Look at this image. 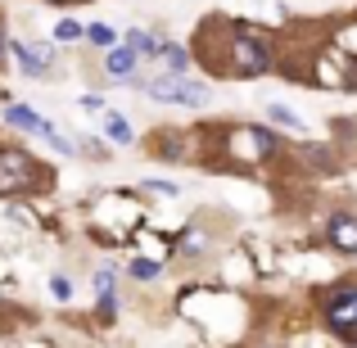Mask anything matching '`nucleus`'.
<instances>
[{"instance_id":"nucleus-1","label":"nucleus","mask_w":357,"mask_h":348,"mask_svg":"<svg viewBox=\"0 0 357 348\" xmlns=\"http://www.w3.org/2000/svg\"><path fill=\"white\" fill-rule=\"evenodd\" d=\"M208 27L218 32L222 50L218 45H195L204 59V68L213 73V77H267L271 68H276V54H271V41L258 32V27L249 23H227V18H208Z\"/></svg>"},{"instance_id":"nucleus-2","label":"nucleus","mask_w":357,"mask_h":348,"mask_svg":"<svg viewBox=\"0 0 357 348\" xmlns=\"http://www.w3.org/2000/svg\"><path fill=\"white\" fill-rule=\"evenodd\" d=\"M321 317L326 331L340 335L349 348H357V280H335L321 289Z\"/></svg>"},{"instance_id":"nucleus-3","label":"nucleus","mask_w":357,"mask_h":348,"mask_svg":"<svg viewBox=\"0 0 357 348\" xmlns=\"http://www.w3.org/2000/svg\"><path fill=\"white\" fill-rule=\"evenodd\" d=\"M45 176L50 172H45L27 149H18V145L0 149V195H23V190H32L36 181H45Z\"/></svg>"},{"instance_id":"nucleus-4","label":"nucleus","mask_w":357,"mask_h":348,"mask_svg":"<svg viewBox=\"0 0 357 348\" xmlns=\"http://www.w3.org/2000/svg\"><path fill=\"white\" fill-rule=\"evenodd\" d=\"M222 149H227L236 163H262V158H271L280 149V136L267 131V127H236L222 140Z\"/></svg>"},{"instance_id":"nucleus-5","label":"nucleus","mask_w":357,"mask_h":348,"mask_svg":"<svg viewBox=\"0 0 357 348\" xmlns=\"http://www.w3.org/2000/svg\"><path fill=\"white\" fill-rule=\"evenodd\" d=\"M149 100H163V105H181V109H204L208 105V86L195 77H154L145 82Z\"/></svg>"},{"instance_id":"nucleus-6","label":"nucleus","mask_w":357,"mask_h":348,"mask_svg":"<svg viewBox=\"0 0 357 348\" xmlns=\"http://www.w3.org/2000/svg\"><path fill=\"white\" fill-rule=\"evenodd\" d=\"M326 244L335 253H357V213H349V209L326 213Z\"/></svg>"},{"instance_id":"nucleus-7","label":"nucleus","mask_w":357,"mask_h":348,"mask_svg":"<svg viewBox=\"0 0 357 348\" xmlns=\"http://www.w3.org/2000/svg\"><path fill=\"white\" fill-rule=\"evenodd\" d=\"M136 59H140V54L131 50V45H114V50H105V77L131 82V86H136Z\"/></svg>"},{"instance_id":"nucleus-8","label":"nucleus","mask_w":357,"mask_h":348,"mask_svg":"<svg viewBox=\"0 0 357 348\" xmlns=\"http://www.w3.org/2000/svg\"><path fill=\"white\" fill-rule=\"evenodd\" d=\"M0 118H5L9 122V127H18V131H32V136H50V122H45L41 114H36V109H27V105H5V109H0Z\"/></svg>"},{"instance_id":"nucleus-9","label":"nucleus","mask_w":357,"mask_h":348,"mask_svg":"<svg viewBox=\"0 0 357 348\" xmlns=\"http://www.w3.org/2000/svg\"><path fill=\"white\" fill-rule=\"evenodd\" d=\"M9 54L18 59V73H27V77H45V59L32 50V45H23V41H9Z\"/></svg>"},{"instance_id":"nucleus-10","label":"nucleus","mask_w":357,"mask_h":348,"mask_svg":"<svg viewBox=\"0 0 357 348\" xmlns=\"http://www.w3.org/2000/svg\"><path fill=\"white\" fill-rule=\"evenodd\" d=\"M105 140H114V145H136V131H131V122L122 118V114H114V109H109L105 114Z\"/></svg>"},{"instance_id":"nucleus-11","label":"nucleus","mask_w":357,"mask_h":348,"mask_svg":"<svg viewBox=\"0 0 357 348\" xmlns=\"http://www.w3.org/2000/svg\"><path fill=\"white\" fill-rule=\"evenodd\" d=\"M163 77H185V68H190V50L185 45H163Z\"/></svg>"},{"instance_id":"nucleus-12","label":"nucleus","mask_w":357,"mask_h":348,"mask_svg":"<svg viewBox=\"0 0 357 348\" xmlns=\"http://www.w3.org/2000/svg\"><path fill=\"white\" fill-rule=\"evenodd\" d=\"M149 149H154L158 158H167V163H181V158L190 154V149H185V136H176V131H163L158 145H149Z\"/></svg>"},{"instance_id":"nucleus-13","label":"nucleus","mask_w":357,"mask_h":348,"mask_svg":"<svg viewBox=\"0 0 357 348\" xmlns=\"http://www.w3.org/2000/svg\"><path fill=\"white\" fill-rule=\"evenodd\" d=\"M127 45L136 54H145V59H158V54H163V41H158V36H149L145 27H131V32H127Z\"/></svg>"},{"instance_id":"nucleus-14","label":"nucleus","mask_w":357,"mask_h":348,"mask_svg":"<svg viewBox=\"0 0 357 348\" xmlns=\"http://www.w3.org/2000/svg\"><path fill=\"white\" fill-rule=\"evenodd\" d=\"M298 154H303L317 172H335V154H331V149H317V145H307V140H303V145H298Z\"/></svg>"},{"instance_id":"nucleus-15","label":"nucleus","mask_w":357,"mask_h":348,"mask_svg":"<svg viewBox=\"0 0 357 348\" xmlns=\"http://www.w3.org/2000/svg\"><path fill=\"white\" fill-rule=\"evenodd\" d=\"M86 41L96 45V50H114V45H118V32L109 23H91L86 27Z\"/></svg>"},{"instance_id":"nucleus-16","label":"nucleus","mask_w":357,"mask_h":348,"mask_svg":"<svg viewBox=\"0 0 357 348\" xmlns=\"http://www.w3.org/2000/svg\"><path fill=\"white\" fill-rule=\"evenodd\" d=\"M267 118L276 122V127H289V131H298V136H303V118H298L294 109H285V105H267Z\"/></svg>"},{"instance_id":"nucleus-17","label":"nucleus","mask_w":357,"mask_h":348,"mask_svg":"<svg viewBox=\"0 0 357 348\" xmlns=\"http://www.w3.org/2000/svg\"><path fill=\"white\" fill-rule=\"evenodd\" d=\"M54 41L59 45H77V41H86V27H82L77 18H63V23L54 27Z\"/></svg>"},{"instance_id":"nucleus-18","label":"nucleus","mask_w":357,"mask_h":348,"mask_svg":"<svg viewBox=\"0 0 357 348\" xmlns=\"http://www.w3.org/2000/svg\"><path fill=\"white\" fill-rule=\"evenodd\" d=\"M158 271H163V262H154V258H136L131 262V276L136 280H158Z\"/></svg>"},{"instance_id":"nucleus-19","label":"nucleus","mask_w":357,"mask_h":348,"mask_svg":"<svg viewBox=\"0 0 357 348\" xmlns=\"http://www.w3.org/2000/svg\"><path fill=\"white\" fill-rule=\"evenodd\" d=\"M96 294L100 298H114V267H100L96 271Z\"/></svg>"},{"instance_id":"nucleus-20","label":"nucleus","mask_w":357,"mask_h":348,"mask_svg":"<svg viewBox=\"0 0 357 348\" xmlns=\"http://www.w3.org/2000/svg\"><path fill=\"white\" fill-rule=\"evenodd\" d=\"M50 294L59 298V303H68V298H73V280L68 276H50Z\"/></svg>"},{"instance_id":"nucleus-21","label":"nucleus","mask_w":357,"mask_h":348,"mask_svg":"<svg viewBox=\"0 0 357 348\" xmlns=\"http://www.w3.org/2000/svg\"><path fill=\"white\" fill-rule=\"evenodd\" d=\"M335 45H340V50H349L353 59H357V23H353V27H344V32L335 36Z\"/></svg>"},{"instance_id":"nucleus-22","label":"nucleus","mask_w":357,"mask_h":348,"mask_svg":"<svg viewBox=\"0 0 357 348\" xmlns=\"http://www.w3.org/2000/svg\"><path fill=\"white\" fill-rule=\"evenodd\" d=\"M82 109H86V114H109V109H105V100H100V96H86V100H82Z\"/></svg>"},{"instance_id":"nucleus-23","label":"nucleus","mask_w":357,"mask_h":348,"mask_svg":"<svg viewBox=\"0 0 357 348\" xmlns=\"http://www.w3.org/2000/svg\"><path fill=\"white\" fill-rule=\"evenodd\" d=\"M149 186V190H158V195H176V190H181V186H172V181H145Z\"/></svg>"},{"instance_id":"nucleus-24","label":"nucleus","mask_w":357,"mask_h":348,"mask_svg":"<svg viewBox=\"0 0 357 348\" xmlns=\"http://www.w3.org/2000/svg\"><path fill=\"white\" fill-rule=\"evenodd\" d=\"M5 54H9V36H5V27H0V63H5Z\"/></svg>"},{"instance_id":"nucleus-25","label":"nucleus","mask_w":357,"mask_h":348,"mask_svg":"<svg viewBox=\"0 0 357 348\" xmlns=\"http://www.w3.org/2000/svg\"><path fill=\"white\" fill-rule=\"evenodd\" d=\"M50 5H77V0H50Z\"/></svg>"},{"instance_id":"nucleus-26","label":"nucleus","mask_w":357,"mask_h":348,"mask_svg":"<svg viewBox=\"0 0 357 348\" xmlns=\"http://www.w3.org/2000/svg\"><path fill=\"white\" fill-rule=\"evenodd\" d=\"M23 348H50V344H23Z\"/></svg>"}]
</instances>
